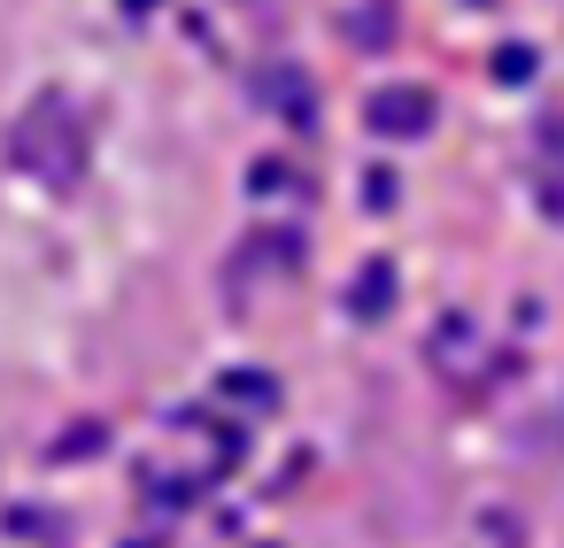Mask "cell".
<instances>
[{
    "instance_id": "obj_1",
    "label": "cell",
    "mask_w": 564,
    "mask_h": 548,
    "mask_svg": "<svg viewBox=\"0 0 564 548\" xmlns=\"http://www.w3.org/2000/svg\"><path fill=\"white\" fill-rule=\"evenodd\" d=\"M17 163H24L32 178H47L55 194H70V186L86 178V132H78V109H70V94H47V101H32V117L17 124Z\"/></svg>"
},
{
    "instance_id": "obj_2",
    "label": "cell",
    "mask_w": 564,
    "mask_h": 548,
    "mask_svg": "<svg viewBox=\"0 0 564 548\" xmlns=\"http://www.w3.org/2000/svg\"><path fill=\"white\" fill-rule=\"evenodd\" d=\"M364 117H371V132L379 140H417V132H433V94L425 86H379L371 101H364Z\"/></svg>"
},
{
    "instance_id": "obj_3",
    "label": "cell",
    "mask_w": 564,
    "mask_h": 548,
    "mask_svg": "<svg viewBox=\"0 0 564 548\" xmlns=\"http://www.w3.org/2000/svg\"><path fill=\"white\" fill-rule=\"evenodd\" d=\"M348 40H356V47H387V40H394V9H387V0L356 9V17H348Z\"/></svg>"
},
{
    "instance_id": "obj_4",
    "label": "cell",
    "mask_w": 564,
    "mask_h": 548,
    "mask_svg": "<svg viewBox=\"0 0 564 548\" xmlns=\"http://www.w3.org/2000/svg\"><path fill=\"white\" fill-rule=\"evenodd\" d=\"M348 302H356V317H387V302H394V271H387V263H371V271H364V286H356Z\"/></svg>"
},
{
    "instance_id": "obj_5",
    "label": "cell",
    "mask_w": 564,
    "mask_h": 548,
    "mask_svg": "<svg viewBox=\"0 0 564 548\" xmlns=\"http://www.w3.org/2000/svg\"><path fill=\"white\" fill-rule=\"evenodd\" d=\"M541 155H549V163H556V178H549V209H556V217H564V124H556V132H549V147H541Z\"/></svg>"
},
{
    "instance_id": "obj_6",
    "label": "cell",
    "mask_w": 564,
    "mask_h": 548,
    "mask_svg": "<svg viewBox=\"0 0 564 548\" xmlns=\"http://www.w3.org/2000/svg\"><path fill=\"white\" fill-rule=\"evenodd\" d=\"M525 70H533V47H502V55H495V78H510V86H518Z\"/></svg>"
},
{
    "instance_id": "obj_7",
    "label": "cell",
    "mask_w": 564,
    "mask_h": 548,
    "mask_svg": "<svg viewBox=\"0 0 564 548\" xmlns=\"http://www.w3.org/2000/svg\"><path fill=\"white\" fill-rule=\"evenodd\" d=\"M132 9H155V0H132Z\"/></svg>"
}]
</instances>
